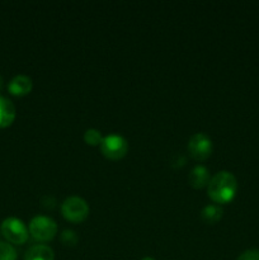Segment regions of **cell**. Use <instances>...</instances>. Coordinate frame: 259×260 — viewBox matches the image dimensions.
<instances>
[{"instance_id":"9","label":"cell","mask_w":259,"mask_h":260,"mask_svg":"<svg viewBox=\"0 0 259 260\" xmlns=\"http://www.w3.org/2000/svg\"><path fill=\"white\" fill-rule=\"evenodd\" d=\"M189 184L192 185L193 188H200L206 187L208 185V182H210L211 177H210V173H208L207 168H205L203 165H197L192 169V172L189 173Z\"/></svg>"},{"instance_id":"17","label":"cell","mask_w":259,"mask_h":260,"mask_svg":"<svg viewBox=\"0 0 259 260\" xmlns=\"http://www.w3.org/2000/svg\"><path fill=\"white\" fill-rule=\"evenodd\" d=\"M142 260H155V259L151 258V256H146V258H144Z\"/></svg>"},{"instance_id":"3","label":"cell","mask_w":259,"mask_h":260,"mask_svg":"<svg viewBox=\"0 0 259 260\" xmlns=\"http://www.w3.org/2000/svg\"><path fill=\"white\" fill-rule=\"evenodd\" d=\"M28 230L35 240L45 243L55 238L57 234V225L47 216H36L30 220Z\"/></svg>"},{"instance_id":"10","label":"cell","mask_w":259,"mask_h":260,"mask_svg":"<svg viewBox=\"0 0 259 260\" xmlns=\"http://www.w3.org/2000/svg\"><path fill=\"white\" fill-rule=\"evenodd\" d=\"M24 260H55V253L50 246L38 244L28 249Z\"/></svg>"},{"instance_id":"12","label":"cell","mask_w":259,"mask_h":260,"mask_svg":"<svg viewBox=\"0 0 259 260\" xmlns=\"http://www.w3.org/2000/svg\"><path fill=\"white\" fill-rule=\"evenodd\" d=\"M102 134L99 129L96 128H89L84 132V141L88 145H91V146H101L102 144Z\"/></svg>"},{"instance_id":"15","label":"cell","mask_w":259,"mask_h":260,"mask_svg":"<svg viewBox=\"0 0 259 260\" xmlns=\"http://www.w3.org/2000/svg\"><path fill=\"white\" fill-rule=\"evenodd\" d=\"M238 260H259V250L258 249H249L239 255Z\"/></svg>"},{"instance_id":"2","label":"cell","mask_w":259,"mask_h":260,"mask_svg":"<svg viewBox=\"0 0 259 260\" xmlns=\"http://www.w3.org/2000/svg\"><path fill=\"white\" fill-rule=\"evenodd\" d=\"M61 213L70 222H83L89 216V206L84 198L71 196V197L66 198L61 205Z\"/></svg>"},{"instance_id":"11","label":"cell","mask_w":259,"mask_h":260,"mask_svg":"<svg viewBox=\"0 0 259 260\" xmlns=\"http://www.w3.org/2000/svg\"><path fill=\"white\" fill-rule=\"evenodd\" d=\"M201 217L207 223H216L222 217V208L217 205H208L201 212Z\"/></svg>"},{"instance_id":"5","label":"cell","mask_w":259,"mask_h":260,"mask_svg":"<svg viewBox=\"0 0 259 260\" xmlns=\"http://www.w3.org/2000/svg\"><path fill=\"white\" fill-rule=\"evenodd\" d=\"M2 233L12 244H24L29 236V230L25 223L17 217H8L2 222Z\"/></svg>"},{"instance_id":"16","label":"cell","mask_w":259,"mask_h":260,"mask_svg":"<svg viewBox=\"0 0 259 260\" xmlns=\"http://www.w3.org/2000/svg\"><path fill=\"white\" fill-rule=\"evenodd\" d=\"M3 85H4V79H3V76L0 75V90L3 89Z\"/></svg>"},{"instance_id":"6","label":"cell","mask_w":259,"mask_h":260,"mask_svg":"<svg viewBox=\"0 0 259 260\" xmlns=\"http://www.w3.org/2000/svg\"><path fill=\"white\" fill-rule=\"evenodd\" d=\"M187 149L193 159L197 160V161H202V160H206L207 157H210L211 154H212V140L206 134L197 132V134H195L189 139Z\"/></svg>"},{"instance_id":"1","label":"cell","mask_w":259,"mask_h":260,"mask_svg":"<svg viewBox=\"0 0 259 260\" xmlns=\"http://www.w3.org/2000/svg\"><path fill=\"white\" fill-rule=\"evenodd\" d=\"M238 192V180L233 173L222 170L213 175L207 185V194L215 203L231 202Z\"/></svg>"},{"instance_id":"7","label":"cell","mask_w":259,"mask_h":260,"mask_svg":"<svg viewBox=\"0 0 259 260\" xmlns=\"http://www.w3.org/2000/svg\"><path fill=\"white\" fill-rule=\"evenodd\" d=\"M33 88V81L27 75H15L8 84V90L10 94L17 96L25 95Z\"/></svg>"},{"instance_id":"14","label":"cell","mask_w":259,"mask_h":260,"mask_svg":"<svg viewBox=\"0 0 259 260\" xmlns=\"http://www.w3.org/2000/svg\"><path fill=\"white\" fill-rule=\"evenodd\" d=\"M61 241L66 246H74L78 243V235L73 230H65L61 234Z\"/></svg>"},{"instance_id":"4","label":"cell","mask_w":259,"mask_h":260,"mask_svg":"<svg viewBox=\"0 0 259 260\" xmlns=\"http://www.w3.org/2000/svg\"><path fill=\"white\" fill-rule=\"evenodd\" d=\"M101 151L107 159L109 160H121L122 157L126 156L128 151V142L121 135L112 134L108 136L103 137L101 144Z\"/></svg>"},{"instance_id":"8","label":"cell","mask_w":259,"mask_h":260,"mask_svg":"<svg viewBox=\"0 0 259 260\" xmlns=\"http://www.w3.org/2000/svg\"><path fill=\"white\" fill-rule=\"evenodd\" d=\"M15 106L7 96L0 95V127H8L15 119Z\"/></svg>"},{"instance_id":"13","label":"cell","mask_w":259,"mask_h":260,"mask_svg":"<svg viewBox=\"0 0 259 260\" xmlns=\"http://www.w3.org/2000/svg\"><path fill=\"white\" fill-rule=\"evenodd\" d=\"M17 250L7 241H0V260H17Z\"/></svg>"}]
</instances>
